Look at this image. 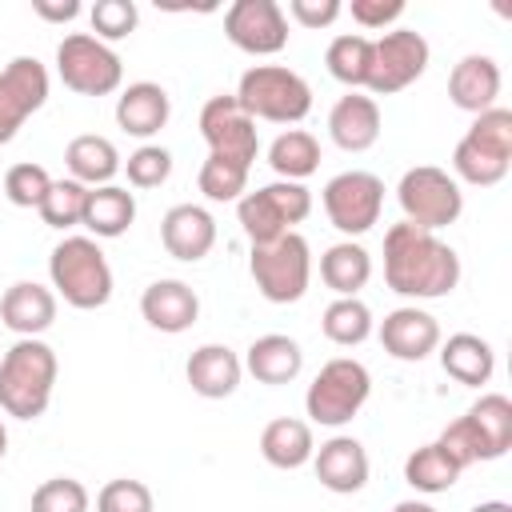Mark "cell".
Wrapping results in <instances>:
<instances>
[{
  "label": "cell",
  "mask_w": 512,
  "mask_h": 512,
  "mask_svg": "<svg viewBox=\"0 0 512 512\" xmlns=\"http://www.w3.org/2000/svg\"><path fill=\"white\" fill-rule=\"evenodd\" d=\"M368 392H372L368 368H364L360 360H352V356H332V360L316 372V380L308 384V392H304V412L312 416V424L340 428V424H348V420L364 408Z\"/></svg>",
  "instance_id": "7"
},
{
  "label": "cell",
  "mask_w": 512,
  "mask_h": 512,
  "mask_svg": "<svg viewBox=\"0 0 512 512\" xmlns=\"http://www.w3.org/2000/svg\"><path fill=\"white\" fill-rule=\"evenodd\" d=\"M380 344L388 356H396L404 364H420L424 356H432L440 348V324L432 312L404 304L380 320Z\"/></svg>",
  "instance_id": "16"
},
{
  "label": "cell",
  "mask_w": 512,
  "mask_h": 512,
  "mask_svg": "<svg viewBox=\"0 0 512 512\" xmlns=\"http://www.w3.org/2000/svg\"><path fill=\"white\" fill-rule=\"evenodd\" d=\"M232 96L252 120H268V124H300L312 112L308 80L284 64H252Z\"/></svg>",
  "instance_id": "5"
},
{
  "label": "cell",
  "mask_w": 512,
  "mask_h": 512,
  "mask_svg": "<svg viewBox=\"0 0 512 512\" xmlns=\"http://www.w3.org/2000/svg\"><path fill=\"white\" fill-rule=\"evenodd\" d=\"M140 316L156 328V332H168V336H176V332H188L192 324H196V316H200V296H196V288L192 284H184V280H152L144 292H140Z\"/></svg>",
  "instance_id": "18"
},
{
  "label": "cell",
  "mask_w": 512,
  "mask_h": 512,
  "mask_svg": "<svg viewBox=\"0 0 512 512\" xmlns=\"http://www.w3.org/2000/svg\"><path fill=\"white\" fill-rule=\"evenodd\" d=\"M396 200H400V212L408 224L424 228V232H436V228H448L460 220L464 212V192L460 184L452 180V172L436 168V164H416L400 176L396 184Z\"/></svg>",
  "instance_id": "9"
},
{
  "label": "cell",
  "mask_w": 512,
  "mask_h": 512,
  "mask_svg": "<svg viewBox=\"0 0 512 512\" xmlns=\"http://www.w3.org/2000/svg\"><path fill=\"white\" fill-rule=\"evenodd\" d=\"M444 452H448V460L464 472L468 464H476V460H484V448H480V436H476V428L468 424V416H460V420H452L444 432H440V440H436Z\"/></svg>",
  "instance_id": "43"
},
{
  "label": "cell",
  "mask_w": 512,
  "mask_h": 512,
  "mask_svg": "<svg viewBox=\"0 0 512 512\" xmlns=\"http://www.w3.org/2000/svg\"><path fill=\"white\" fill-rule=\"evenodd\" d=\"M308 212H312V192L296 180H276V184L244 192L236 200V220H240L244 236L252 240V248L296 232V224L308 220Z\"/></svg>",
  "instance_id": "6"
},
{
  "label": "cell",
  "mask_w": 512,
  "mask_h": 512,
  "mask_svg": "<svg viewBox=\"0 0 512 512\" xmlns=\"http://www.w3.org/2000/svg\"><path fill=\"white\" fill-rule=\"evenodd\" d=\"M56 352L40 336H20L0 356V408L16 420H36L52 404L56 388Z\"/></svg>",
  "instance_id": "2"
},
{
  "label": "cell",
  "mask_w": 512,
  "mask_h": 512,
  "mask_svg": "<svg viewBox=\"0 0 512 512\" xmlns=\"http://www.w3.org/2000/svg\"><path fill=\"white\" fill-rule=\"evenodd\" d=\"M384 284L408 300H440L460 284V256L436 232L400 220L384 232Z\"/></svg>",
  "instance_id": "1"
},
{
  "label": "cell",
  "mask_w": 512,
  "mask_h": 512,
  "mask_svg": "<svg viewBox=\"0 0 512 512\" xmlns=\"http://www.w3.org/2000/svg\"><path fill=\"white\" fill-rule=\"evenodd\" d=\"M48 276L64 304L92 312L112 300V268L92 236H64L48 256Z\"/></svg>",
  "instance_id": "4"
},
{
  "label": "cell",
  "mask_w": 512,
  "mask_h": 512,
  "mask_svg": "<svg viewBox=\"0 0 512 512\" xmlns=\"http://www.w3.org/2000/svg\"><path fill=\"white\" fill-rule=\"evenodd\" d=\"M392 512H436L432 504H424V500H400Z\"/></svg>",
  "instance_id": "47"
},
{
  "label": "cell",
  "mask_w": 512,
  "mask_h": 512,
  "mask_svg": "<svg viewBox=\"0 0 512 512\" xmlns=\"http://www.w3.org/2000/svg\"><path fill=\"white\" fill-rule=\"evenodd\" d=\"M464 416L480 436L484 460H500L512 448V400L504 392H484Z\"/></svg>",
  "instance_id": "31"
},
{
  "label": "cell",
  "mask_w": 512,
  "mask_h": 512,
  "mask_svg": "<svg viewBox=\"0 0 512 512\" xmlns=\"http://www.w3.org/2000/svg\"><path fill=\"white\" fill-rule=\"evenodd\" d=\"M320 204L332 220L336 232H344L348 240L352 236H364L376 220H380V208H384V180L376 172H364V168H352V172H336L324 192H320Z\"/></svg>",
  "instance_id": "12"
},
{
  "label": "cell",
  "mask_w": 512,
  "mask_h": 512,
  "mask_svg": "<svg viewBox=\"0 0 512 512\" xmlns=\"http://www.w3.org/2000/svg\"><path fill=\"white\" fill-rule=\"evenodd\" d=\"M340 12H344L340 0H288V16L300 28H328Z\"/></svg>",
  "instance_id": "45"
},
{
  "label": "cell",
  "mask_w": 512,
  "mask_h": 512,
  "mask_svg": "<svg viewBox=\"0 0 512 512\" xmlns=\"http://www.w3.org/2000/svg\"><path fill=\"white\" fill-rule=\"evenodd\" d=\"M320 280L336 292V296H356L368 280H372V256L364 244L356 240H340L320 256Z\"/></svg>",
  "instance_id": "30"
},
{
  "label": "cell",
  "mask_w": 512,
  "mask_h": 512,
  "mask_svg": "<svg viewBox=\"0 0 512 512\" xmlns=\"http://www.w3.org/2000/svg\"><path fill=\"white\" fill-rule=\"evenodd\" d=\"M328 136L344 152H368L380 140V104L364 92H348L328 112Z\"/></svg>",
  "instance_id": "21"
},
{
  "label": "cell",
  "mask_w": 512,
  "mask_h": 512,
  "mask_svg": "<svg viewBox=\"0 0 512 512\" xmlns=\"http://www.w3.org/2000/svg\"><path fill=\"white\" fill-rule=\"evenodd\" d=\"M120 168L128 172L132 188H160L172 176V152L160 148V144H140Z\"/></svg>",
  "instance_id": "41"
},
{
  "label": "cell",
  "mask_w": 512,
  "mask_h": 512,
  "mask_svg": "<svg viewBox=\"0 0 512 512\" xmlns=\"http://www.w3.org/2000/svg\"><path fill=\"white\" fill-rule=\"evenodd\" d=\"M32 12L48 24H68L80 16V0H32Z\"/></svg>",
  "instance_id": "46"
},
{
  "label": "cell",
  "mask_w": 512,
  "mask_h": 512,
  "mask_svg": "<svg viewBox=\"0 0 512 512\" xmlns=\"http://www.w3.org/2000/svg\"><path fill=\"white\" fill-rule=\"evenodd\" d=\"M64 164L72 172V180H80L84 188H104L112 184V176L120 172V152L108 136H96V132H84V136H72L68 148H64Z\"/></svg>",
  "instance_id": "28"
},
{
  "label": "cell",
  "mask_w": 512,
  "mask_h": 512,
  "mask_svg": "<svg viewBox=\"0 0 512 512\" xmlns=\"http://www.w3.org/2000/svg\"><path fill=\"white\" fill-rule=\"evenodd\" d=\"M0 320L16 336H40L56 320V292L36 280H16L0 296Z\"/></svg>",
  "instance_id": "23"
},
{
  "label": "cell",
  "mask_w": 512,
  "mask_h": 512,
  "mask_svg": "<svg viewBox=\"0 0 512 512\" xmlns=\"http://www.w3.org/2000/svg\"><path fill=\"white\" fill-rule=\"evenodd\" d=\"M200 136L208 144V156L252 172L256 152H260V136H256V120L236 104V96L220 92L200 108Z\"/></svg>",
  "instance_id": "13"
},
{
  "label": "cell",
  "mask_w": 512,
  "mask_h": 512,
  "mask_svg": "<svg viewBox=\"0 0 512 512\" xmlns=\"http://www.w3.org/2000/svg\"><path fill=\"white\" fill-rule=\"evenodd\" d=\"M432 60V48L424 40V32L416 28H392L380 40H372V68H368V92L376 96H392L404 92L408 84H416L424 76Z\"/></svg>",
  "instance_id": "11"
},
{
  "label": "cell",
  "mask_w": 512,
  "mask_h": 512,
  "mask_svg": "<svg viewBox=\"0 0 512 512\" xmlns=\"http://www.w3.org/2000/svg\"><path fill=\"white\" fill-rule=\"evenodd\" d=\"M168 116H172V100L156 80H136L116 96V124L136 140L156 136L168 124Z\"/></svg>",
  "instance_id": "24"
},
{
  "label": "cell",
  "mask_w": 512,
  "mask_h": 512,
  "mask_svg": "<svg viewBox=\"0 0 512 512\" xmlns=\"http://www.w3.org/2000/svg\"><path fill=\"white\" fill-rule=\"evenodd\" d=\"M136 220V196L120 184H104V188H88V204H84V228L92 232V240H116L132 228Z\"/></svg>",
  "instance_id": "29"
},
{
  "label": "cell",
  "mask_w": 512,
  "mask_h": 512,
  "mask_svg": "<svg viewBox=\"0 0 512 512\" xmlns=\"http://www.w3.org/2000/svg\"><path fill=\"white\" fill-rule=\"evenodd\" d=\"M500 84H504V80H500V64H496L492 56H484V52L460 56V60L452 64V72H448V96H452V104H456L460 112H472V116L496 108Z\"/></svg>",
  "instance_id": "20"
},
{
  "label": "cell",
  "mask_w": 512,
  "mask_h": 512,
  "mask_svg": "<svg viewBox=\"0 0 512 512\" xmlns=\"http://www.w3.org/2000/svg\"><path fill=\"white\" fill-rule=\"evenodd\" d=\"M316 452V440H312V428L308 420H296V416H276L264 424L260 432V456L272 464V468H304Z\"/></svg>",
  "instance_id": "27"
},
{
  "label": "cell",
  "mask_w": 512,
  "mask_h": 512,
  "mask_svg": "<svg viewBox=\"0 0 512 512\" xmlns=\"http://www.w3.org/2000/svg\"><path fill=\"white\" fill-rule=\"evenodd\" d=\"M248 272L268 304H296L312 280V248L300 232H288L272 244L252 248Z\"/></svg>",
  "instance_id": "8"
},
{
  "label": "cell",
  "mask_w": 512,
  "mask_h": 512,
  "mask_svg": "<svg viewBox=\"0 0 512 512\" xmlns=\"http://www.w3.org/2000/svg\"><path fill=\"white\" fill-rule=\"evenodd\" d=\"M244 368L260 380V384H288L300 376L304 368V352L292 336L284 332H268V336H256L244 352Z\"/></svg>",
  "instance_id": "25"
},
{
  "label": "cell",
  "mask_w": 512,
  "mask_h": 512,
  "mask_svg": "<svg viewBox=\"0 0 512 512\" xmlns=\"http://www.w3.org/2000/svg\"><path fill=\"white\" fill-rule=\"evenodd\" d=\"M4 452H8V428H4V420H0V460H4Z\"/></svg>",
  "instance_id": "49"
},
{
  "label": "cell",
  "mask_w": 512,
  "mask_h": 512,
  "mask_svg": "<svg viewBox=\"0 0 512 512\" xmlns=\"http://www.w3.org/2000/svg\"><path fill=\"white\" fill-rule=\"evenodd\" d=\"M48 188H52V176H48L44 164L24 160V164H12L4 172V196L16 208H40V200L48 196Z\"/></svg>",
  "instance_id": "38"
},
{
  "label": "cell",
  "mask_w": 512,
  "mask_h": 512,
  "mask_svg": "<svg viewBox=\"0 0 512 512\" xmlns=\"http://www.w3.org/2000/svg\"><path fill=\"white\" fill-rule=\"evenodd\" d=\"M512 168V112L508 108H488L480 112L468 132L452 148V180L492 188L508 176Z\"/></svg>",
  "instance_id": "3"
},
{
  "label": "cell",
  "mask_w": 512,
  "mask_h": 512,
  "mask_svg": "<svg viewBox=\"0 0 512 512\" xmlns=\"http://www.w3.org/2000/svg\"><path fill=\"white\" fill-rule=\"evenodd\" d=\"M156 500H152V488L144 480H108L100 492H96V512H152Z\"/></svg>",
  "instance_id": "42"
},
{
  "label": "cell",
  "mask_w": 512,
  "mask_h": 512,
  "mask_svg": "<svg viewBox=\"0 0 512 512\" xmlns=\"http://www.w3.org/2000/svg\"><path fill=\"white\" fill-rule=\"evenodd\" d=\"M88 20H92V36L108 44V40H124V36L136 32L140 8L132 0H96L92 12H88Z\"/></svg>",
  "instance_id": "39"
},
{
  "label": "cell",
  "mask_w": 512,
  "mask_h": 512,
  "mask_svg": "<svg viewBox=\"0 0 512 512\" xmlns=\"http://www.w3.org/2000/svg\"><path fill=\"white\" fill-rule=\"evenodd\" d=\"M56 72L64 88L80 96H112L124 80V60L112 44L96 40L92 32H68L56 44Z\"/></svg>",
  "instance_id": "10"
},
{
  "label": "cell",
  "mask_w": 512,
  "mask_h": 512,
  "mask_svg": "<svg viewBox=\"0 0 512 512\" xmlns=\"http://www.w3.org/2000/svg\"><path fill=\"white\" fill-rule=\"evenodd\" d=\"M312 468L316 480L336 492V496H352L368 484V452L356 436H332L312 452Z\"/></svg>",
  "instance_id": "19"
},
{
  "label": "cell",
  "mask_w": 512,
  "mask_h": 512,
  "mask_svg": "<svg viewBox=\"0 0 512 512\" xmlns=\"http://www.w3.org/2000/svg\"><path fill=\"white\" fill-rule=\"evenodd\" d=\"M440 368L456 380V384H468V388H480L492 380L496 372V352L484 336L476 332H456L440 344Z\"/></svg>",
  "instance_id": "26"
},
{
  "label": "cell",
  "mask_w": 512,
  "mask_h": 512,
  "mask_svg": "<svg viewBox=\"0 0 512 512\" xmlns=\"http://www.w3.org/2000/svg\"><path fill=\"white\" fill-rule=\"evenodd\" d=\"M184 376L192 384L196 396L204 400H224L240 388V376H244V360L228 348V344H200L188 364H184Z\"/></svg>",
  "instance_id": "22"
},
{
  "label": "cell",
  "mask_w": 512,
  "mask_h": 512,
  "mask_svg": "<svg viewBox=\"0 0 512 512\" xmlns=\"http://www.w3.org/2000/svg\"><path fill=\"white\" fill-rule=\"evenodd\" d=\"M404 480H408L416 492L436 496V492H448V488L460 480V468H456V464L448 460V452L432 440V444L416 448V452L404 460Z\"/></svg>",
  "instance_id": "35"
},
{
  "label": "cell",
  "mask_w": 512,
  "mask_h": 512,
  "mask_svg": "<svg viewBox=\"0 0 512 512\" xmlns=\"http://www.w3.org/2000/svg\"><path fill=\"white\" fill-rule=\"evenodd\" d=\"M324 64H328L332 80L348 84V92L364 88V84H368V68H372V36H360V32H340V36L328 44Z\"/></svg>",
  "instance_id": "33"
},
{
  "label": "cell",
  "mask_w": 512,
  "mask_h": 512,
  "mask_svg": "<svg viewBox=\"0 0 512 512\" xmlns=\"http://www.w3.org/2000/svg\"><path fill=\"white\" fill-rule=\"evenodd\" d=\"M48 100V68L36 56H16L0 68V144H8Z\"/></svg>",
  "instance_id": "14"
},
{
  "label": "cell",
  "mask_w": 512,
  "mask_h": 512,
  "mask_svg": "<svg viewBox=\"0 0 512 512\" xmlns=\"http://www.w3.org/2000/svg\"><path fill=\"white\" fill-rule=\"evenodd\" d=\"M268 164L280 180H304L320 168V140L304 128H288L268 144Z\"/></svg>",
  "instance_id": "32"
},
{
  "label": "cell",
  "mask_w": 512,
  "mask_h": 512,
  "mask_svg": "<svg viewBox=\"0 0 512 512\" xmlns=\"http://www.w3.org/2000/svg\"><path fill=\"white\" fill-rule=\"evenodd\" d=\"M84 204H88V188L80 184V180H52V188H48V196L40 200V220L48 224V228H72V224H80L84 220Z\"/></svg>",
  "instance_id": "36"
},
{
  "label": "cell",
  "mask_w": 512,
  "mask_h": 512,
  "mask_svg": "<svg viewBox=\"0 0 512 512\" xmlns=\"http://www.w3.org/2000/svg\"><path fill=\"white\" fill-rule=\"evenodd\" d=\"M92 496L72 476H52L32 492V512H88Z\"/></svg>",
  "instance_id": "40"
},
{
  "label": "cell",
  "mask_w": 512,
  "mask_h": 512,
  "mask_svg": "<svg viewBox=\"0 0 512 512\" xmlns=\"http://www.w3.org/2000/svg\"><path fill=\"white\" fill-rule=\"evenodd\" d=\"M224 36L248 56H276L288 48V16L276 0H236L224 12Z\"/></svg>",
  "instance_id": "15"
},
{
  "label": "cell",
  "mask_w": 512,
  "mask_h": 512,
  "mask_svg": "<svg viewBox=\"0 0 512 512\" xmlns=\"http://www.w3.org/2000/svg\"><path fill=\"white\" fill-rule=\"evenodd\" d=\"M348 12L360 28H388L392 20L404 16V0H352Z\"/></svg>",
  "instance_id": "44"
},
{
  "label": "cell",
  "mask_w": 512,
  "mask_h": 512,
  "mask_svg": "<svg viewBox=\"0 0 512 512\" xmlns=\"http://www.w3.org/2000/svg\"><path fill=\"white\" fill-rule=\"evenodd\" d=\"M196 184H200V192H204L212 204H232V200H240V196L248 192V168H236V164H228V160L208 156V160L200 164Z\"/></svg>",
  "instance_id": "37"
},
{
  "label": "cell",
  "mask_w": 512,
  "mask_h": 512,
  "mask_svg": "<svg viewBox=\"0 0 512 512\" xmlns=\"http://www.w3.org/2000/svg\"><path fill=\"white\" fill-rule=\"evenodd\" d=\"M472 512H512V504L508 500H480Z\"/></svg>",
  "instance_id": "48"
},
{
  "label": "cell",
  "mask_w": 512,
  "mask_h": 512,
  "mask_svg": "<svg viewBox=\"0 0 512 512\" xmlns=\"http://www.w3.org/2000/svg\"><path fill=\"white\" fill-rule=\"evenodd\" d=\"M320 328H324V336H328L332 344L356 348V344H364V340L372 336V308H368L360 296H336V300L324 308Z\"/></svg>",
  "instance_id": "34"
},
{
  "label": "cell",
  "mask_w": 512,
  "mask_h": 512,
  "mask_svg": "<svg viewBox=\"0 0 512 512\" xmlns=\"http://www.w3.org/2000/svg\"><path fill=\"white\" fill-rule=\"evenodd\" d=\"M160 244L172 260H184V264H196L212 252L216 244V220L208 208L200 204H172L160 220Z\"/></svg>",
  "instance_id": "17"
}]
</instances>
